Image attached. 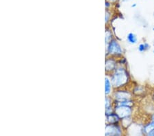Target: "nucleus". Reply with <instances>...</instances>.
<instances>
[{
    "instance_id": "f257e3e1",
    "label": "nucleus",
    "mask_w": 154,
    "mask_h": 136,
    "mask_svg": "<svg viewBox=\"0 0 154 136\" xmlns=\"http://www.w3.org/2000/svg\"><path fill=\"white\" fill-rule=\"evenodd\" d=\"M128 76L126 71L123 69H118L112 77L113 85L115 87H120L128 82Z\"/></svg>"
},
{
    "instance_id": "39448f33",
    "label": "nucleus",
    "mask_w": 154,
    "mask_h": 136,
    "mask_svg": "<svg viewBox=\"0 0 154 136\" xmlns=\"http://www.w3.org/2000/svg\"><path fill=\"white\" fill-rule=\"evenodd\" d=\"M127 40L131 44H136L138 41V39L135 34L131 33H129L128 35L127 36Z\"/></svg>"
},
{
    "instance_id": "f03ea898",
    "label": "nucleus",
    "mask_w": 154,
    "mask_h": 136,
    "mask_svg": "<svg viewBox=\"0 0 154 136\" xmlns=\"http://www.w3.org/2000/svg\"><path fill=\"white\" fill-rule=\"evenodd\" d=\"M116 112L119 118H125L131 115V109L130 106L119 105L118 107L116 108Z\"/></svg>"
},
{
    "instance_id": "423d86ee",
    "label": "nucleus",
    "mask_w": 154,
    "mask_h": 136,
    "mask_svg": "<svg viewBox=\"0 0 154 136\" xmlns=\"http://www.w3.org/2000/svg\"><path fill=\"white\" fill-rule=\"evenodd\" d=\"M150 48V46L147 43H141L140 46H138V50L143 52H145L146 50H148Z\"/></svg>"
},
{
    "instance_id": "9d476101",
    "label": "nucleus",
    "mask_w": 154,
    "mask_h": 136,
    "mask_svg": "<svg viewBox=\"0 0 154 136\" xmlns=\"http://www.w3.org/2000/svg\"><path fill=\"white\" fill-rule=\"evenodd\" d=\"M153 101H154V94H153Z\"/></svg>"
},
{
    "instance_id": "9b49d317",
    "label": "nucleus",
    "mask_w": 154,
    "mask_h": 136,
    "mask_svg": "<svg viewBox=\"0 0 154 136\" xmlns=\"http://www.w3.org/2000/svg\"><path fill=\"white\" fill-rule=\"evenodd\" d=\"M153 30L154 31V27H153Z\"/></svg>"
},
{
    "instance_id": "1a4fd4ad",
    "label": "nucleus",
    "mask_w": 154,
    "mask_h": 136,
    "mask_svg": "<svg viewBox=\"0 0 154 136\" xmlns=\"http://www.w3.org/2000/svg\"><path fill=\"white\" fill-rule=\"evenodd\" d=\"M136 6V4H134V5H132V6H131V7H135Z\"/></svg>"
},
{
    "instance_id": "f8f14e48",
    "label": "nucleus",
    "mask_w": 154,
    "mask_h": 136,
    "mask_svg": "<svg viewBox=\"0 0 154 136\" xmlns=\"http://www.w3.org/2000/svg\"><path fill=\"white\" fill-rule=\"evenodd\" d=\"M112 1H115V0H112Z\"/></svg>"
},
{
    "instance_id": "0eeeda50",
    "label": "nucleus",
    "mask_w": 154,
    "mask_h": 136,
    "mask_svg": "<svg viewBox=\"0 0 154 136\" xmlns=\"http://www.w3.org/2000/svg\"><path fill=\"white\" fill-rule=\"evenodd\" d=\"M111 90V85H110V81L108 78H106L105 80V92H106V94H108L109 93H110Z\"/></svg>"
},
{
    "instance_id": "6e6552de",
    "label": "nucleus",
    "mask_w": 154,
    "mask_h": 136,
    "mask_svg": "<svg viewBox=\"0 0 154 136\" xmlns=\"http://www.w3.org/2000/svg\"><path fill=\"white\" fill-rule=\"evenodd\" d=\"M106 6H110V4H109L108 2H106Z\"/></svg>"
},
{
    "instance_id": "20e7f679",
    "label": "nucleus",
    "mask_w": 154,
    "mask_h": 136,
    "mask_svg": "<svg viewBox=\"0 0 154 136\" xmlns=\"http://www.w3.org/2000/svg\"><path fill=\"white\" fill-rule=\"evenodd\" d=\"M130 93L126 91H120L116 93V98L119 102H122V101H125L130 100Z\"/></svg>"
},
{
    "instance_id": "7ed1b4c3",
    "label": "nucleus",
    "mask_w": 154,
    "mask_h": 136,
    "mask_svg": "<svg viewBox=\"0 0 154 136\" xmlns=\"http://www.w3.org/2000/svg\"><path fill=\"white\" fill-rule=\"evenodd\" d=\"M108 52L111 54H121L122 53V49H121V46L119 44L115 41H112L110 43L108 48Z\"/></svg>"
}]
</instances>
